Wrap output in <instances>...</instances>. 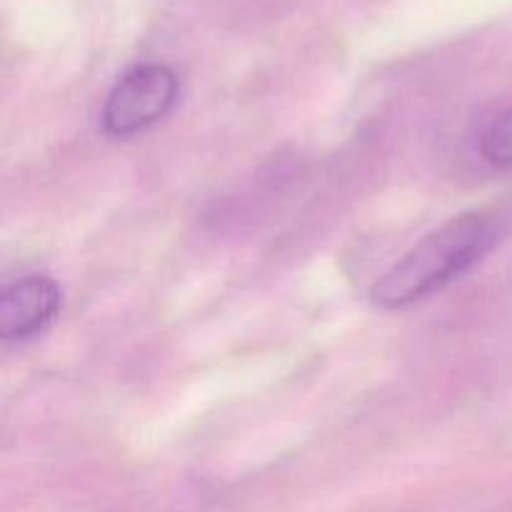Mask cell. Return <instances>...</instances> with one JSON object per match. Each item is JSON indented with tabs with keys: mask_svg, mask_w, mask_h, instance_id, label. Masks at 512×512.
Listing matches in <instances>:
<instances>
[{
	"mask_svg": "<svg viewBox=\"0 0 512 512\" xmlns=\"http://www.w3.org/2000/svg\"><path fill=\"white\" fill-rule=\"evenodd\" d=\"M480 153L495 168H512V108L485 130L480 138Z\"/></svg>",
	"mask_w": 512,
	"mask_h": 512,
	"instance_id": "obj_4",
	"label": "cell"
},
{
	"mask_svg": "<svg viewBox=\"0 0 512 512\" xmlns=\"http://www.w3.org/2000/svg\"><path fill=\"white\" fill-rule=\"evenodd\" d=\"M498 240V223L485 213H463L425 235L370 288V298L385 310H398L428 298L465 270L473 268Z\"/></svg>",
	"mask_w": 512,
	"mask_h": 512,
	"instance_id": "obj_1",
	"label": "cell"
},
{
	"mask_svg": "<svg viewBox=\"0 0 512 512\" xmlns=\"http://www.w3.org/2000/svg\"><path fill=\"white\" fill-rule=\"evenodd\" d=\"M178 90V75L168 65H138L125 73L108 93L100 113L103 130L113 138H130L150 128L173 110Z\"/></svg>",
	"mask_w": 512,
	"mask_h": 512,
	"instance_id": "obj_2",
	"label": "cell"
},
{
	"mask_svg": "<svg viewBox=\"0 0 512 512\" xmlns=\"http://www.w3.org/2000/svg\"><path fill=\"white\" fill-rule=\"evenodd\" d=\"M60 310V288L50 278L28 275L0 295V338L25 340L40 333Z\"/></svg>",
	"mask_w": 512,
	"mask_h": 512,
	"instance_id": "obj_3",
	"label": "cell"
}]
</instances>
